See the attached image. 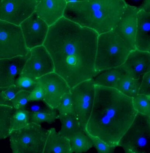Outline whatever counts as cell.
Wrapping results in <instances>:
<instances>
[{"mask_svg": "<svg viewBox=\"0 0 150 153\" xmlns=\"http://www.w3.org/2000/svg\"><path fill=\"white\" fill-rule=\"evenodd\" d=\"M98 36L64 17L49 27L43 45L53 61L54 72L65 80L70 89L96 75Z\"/></svg>", "mask_w": 150, "mask_h": 153, "instance_id": "1", "label": "cell"}, {"mask_svg": "<svg viewBox=\"0 0 150 153\" xmlns=\"http://www.w3.org/2000/svg\"><path fill=\"white\" fill-rule=\"evenodd\" d=\"M95 85L93 107L84 130L116 147L137 114L132 98L114 88Z\"/></svg>", "mask_w": 150, "mask_h": 153, "instance_id": "2", "label": "cell"}, {"mask_svg": "<svg viewBox=\"0 0 150 153\" xmlns=\"http://www.w3.org/2000/svg\"><path fill=\"white\" fill-rule=\"evenodd\" d=\"M66 1L64 17L98 35L114 29L128 4L124 0Z\"/></svg>", "mask_w": 150, "mask_h": 153, "instance_id": "3", "label": "cell"}, {"mask_svg": "<svg viewBox=\"0 0 150 153\" xmlns=\"http://www.w3.org/2000/svg\"><path fill=\"white\" fill-rule=\"evenodd\" d=\"M132 51L113 30L99 35L95 63L97 74L122 66Z\"/></svg>", "mask_w": 150, "mask_h": 153, "instance_id": "4", "label": "cell"}, {"mask_svg": "<svg viewBox=\"0 0 150 153\" xmlns=\"http://www.w3.org/2000/svg\"><path fill=\"white\" fill-rule=\"evenodd\" d=\"M49 129L30 122L21 129L12 131L9 136L13 153H43Z\"/></svg>", "mask_w": 150, "mask_h": 153, "instance_id": "5", "label": "cell"}, {"mask_svg": "<svg viewBox=\"0 0 150 153\" xmlns=\"http://www.w3.org/2000/svg\"><path fill=\"white\" fill-rule=\"evenodd\" d=\"M118 146L127 153H150V117L137 113Z\"/></svg>", "mask_w": 150, "mask_h": 153, "instance_id": "6", "label": "cell"}, {"mask_svg": "<svg viewBox=\"0 0 150 153\" xmlns=\"http://www.w3.org/2000/svg\"><path fill=\"white\" fill-rule=\"evenodd\" d=\"M30 51L21 27L0 20V59L24 56Z\"/></svg>", "mask_w": 150, "mask_h": 153, "instance_id": "7", "label": "cell"}, {"mask_svg": "<svg viewBox=\"0 0 150 153\" xmlns=\"http://www.w3.org/2000/svg\"><path fill=\"white\" fill-rule=\"evenodd\" d=\"M95 85L92 79L86 80L70 89L73 114L84 129L93 107Z\"/></svg>", "mask_w": 150, "mask_h": 153, "instance_id": "8", "label": "cell"}, {"mask_svg": "<svg viewBox=\"0 0 150 153\" xmlns=\"http://www.w3.org/2000/svg\"><path fill=\"white\" fill-rule=\"evenodd\" d=\"M40 0H0V20L20 26L35 11Z\"/></svg>", "mask_w": 150, "mask_h": 153, "instance_id": "9", "label": "cell"}, {"mask_svg": "<svg viewBox=\"0 0 150 153\" xmlns=\"http://www.w3.org/2000/svg\"><path fill=\"white\" fill-rule=\"evenodd\" d=\"M38 79L43 91V101L52 109L56 110L64 96L70 93V88L67 82L55 72Z\"/></svg>", "mask_w": 150, "mask_h": 153, "instance_id": "10", "label": "cell"}, {"mask_svg": "<svg viewBox=\"0 0 150 153\" xmlns=\"http://www.w3.org/2000/svg\"><path fill=\"white\" fill-rule=\"evenodd\" d=\"M54 71L55 66L52 57L43 45L31 49L30 56L21 76L37 79Z\"/></svg>", "mask_w": 150, "mask_h": 153, "instance_id": "11", "label": "cell"}, {"mask_svg": "<svg viewBox=\"0 0 150 153\" xmlns=\"http://www.w3.org/2000/svg\"><path fill=\"white\" fill-rule=\"evenodd\" d=\"M28 48L43 45L49 27L35 12L20 25Z\"/></svg>", "mask_w": 150, "mask_h": 153, "instance_id": "12", "label": "cell"}, {"mask_svg": "<svg viewBox=\"0 0 150 153\" xmlns=\"http://www.w3.org/2000/svg\"><path fill=\"white\" fill-rule=\"evenodd\" d=\"M138 7L128 4L120 21L112 30L134 50L137 29V13Z\"/></svg>", "mask_w": 150, "mask_h": 153, "instance_id": "13", "label": "cell"}, {"mask_svg": "<svg viewBox=\"0 0 150 153\" xmlns=\"http://www.w3.org/2000/svg\"><path fill=\"white\" fill-rule=\"evenodd\" d=\"M30 56V52L24 56L0 59V88L9 87L15 85L17 79L22 73Z\"/></svg>", "mask_w": 150, "mask_h": 153, "instance_id": "14", "label": "cell"}, {"mask_svg": "<svg viewBox=\"0 0 150 153\" xmlns=\"http://www.w3.org/2000/svg\"><path fill=\"white\" fill-rule=\"evenodd\" d=\"M126 74L135 79H142L150 71V52L135 49L131 51L122 65Z\"/></svg>", "mask_w": 150, "mask_h": 153, "instance_id": "15", "label": "cell"}, {"mask_svg": "<svg viewBox=\"0 0 150 153\" xmlns=\"http://www.w3.org/2000/svg\"><path fill=\"white\" fill-rule=\"evenodd\" d=\"M66 0H40L35 12L49 27L64 17Z\"/></svg>", "mask_w": 150, "mask_h": 153, "instance_id": "16", "label": "cell"}, {"mask_svg": "<svg viewBox=\"0 0 150 153\" xmlns=\"http://www.w3.org/2000/svg\"><path fill=\"white\" fill-rule=\"evenodd\" d=\"M135 48L137 50L150 52V12L140 9L137 13Z\"/></svg>", "mask_w": 150, "mask_h": 153, "instance_id": "17", "label": "cell"}, {"mask_svg": "<svg viewBox=\"0 0 150 153\" xmlns=\"http://www.w3.org/2000/svg\"><path fill=\"white\" fill-rule=\"evenodd\" d=\"M43 153H72L69 139L57 132L55 128L49 129V133Z\"/></svg>", "mask_w": 150, "mask_h": 153, "instance_id": "18", "label": "cell"}, {"mask_svg": "<svg viewBox=\"0 0 150 153\" xmlns=\"http://www.w3.org/2000/svg\"><path fill=\"white\" fill-rule=\"evenodd\" d=\"M123 65L99 72L92 78L96 85L115 88L118 80L126 74Z\"/></svg>", "mask_w": 150, "mask_h": 153, "instance_id": "19", "label": "cell"}, {"mask_svg": "<svg viewBox=\"0 0 150 153\" xmlns=\"http://www.w3.org/2000/svg\"><path fill=\"white\" fill-rule=\"evenodd\" d=\"M15 109L12 105L0 104V140L9 137Z\"/></svg>", "mask_w": 150, "mask_h": 153, "instance_id": "20", "label": "cell"}, {"mask_svg": "<svg viewBox=\"0 0 150 153\" xmlns=\"http://www.w3.org/2000/svg\"><path fill=\"white\" fill-rule=\"evenodd\" d=\"M142 79H135L126 74L117 82L115 88L132 98L138 94Z\"/></svg>", "mask_w": 150, "mask_h": 153, "instance_id": "21", "label": "cell"}, {"mask_svg": "<svg viewBox=\"0 0 150 153\" xmlns=\"http://www.w3.org/2000/svg\"><path fill=\"white\" fill-rule=\"evenodd\" d=\"M67 137L69 140L72 153L87 152L93 146L92 140L84 130Z\"/></svg>", "mask_w": 150, "mask_h": 153, "instance_id": "22", "label": "cell"}, {"mask_svg": "<svg viewBox=\"0 0 150 153\" xmlns=\"http://www.w3.org/2000/svg\"><path fill=\"white\" fill-rule=\"evenodd\" d=\"M58 119H59L61 125V129L58 132L65 137H70L84 130L73 114L65 116L58 114Z\"/></svg>", "mask_w": 150, "mask_h": 153, "instance_id": "23", "label": "cell"}, {"mask_svg": "<svg viewBox=\"0 0 150 153\" xmlns=\"http://www.w3.org/2000/svg\"><path fill=\"white\" fill-rule=\"evenodd\" d=\"M133 104L137 113L150 117V96L137 95L132 98Z\"/></svg>", "mask_w": 150, "mask_h": 153, "instance_id": "24", "label": "cell"}, {"mask_svg": "<svg viewBox=\"0 0 150 153\" xmlns=\"http://www.w3.org/2000/svg\"><path fill=\"white\" fill-rule=\"evenodd\" d=\"M30 123L29 113L25 109H16L12 118V131L24 128Z\"/></svg>", "mask_w": 150, "mask_h": 153, "instance_id": "25", "label": "cell"}, {"mask_svg": "<svg viewBox=\"0 0 150 153\" xmlns=\"http://www.w3.org/2000/svg\"><path fill=\"white\" fill-rule=\"evenodd\" d=\"M21 90L15 85L9 87L0 88V104L12 105L17 94Z\"/></svg>", "mask_w": 150, "mask_h": 153, "instance_id": "26", "label": "cell"}, {"mask_svg": "<svg viewBox=\"0 0 150 153\" xmlns=\"http://www.w3.org/2000/svg\"><path fill=\"white\" fill-rule=\"evenodd\" d=\"M30 123L38 124L47 123L51 124L58 119V114L56 112L52 113H29Z\"/></svg>", "mask_w": 150, "mask_h": 153, "instance_id": "27", "label": "cell"}, {"mask_svg": "<svg viewBox=\"0 0 150 153\" xmlns=\"http://www.w3.org/2000/svg\"><path fill=\"white\" fill-rule=\"evenodd\" d=\"M25 109L29 113H52L56 112V109H52L43 100L29 102Z\"/></svg>", "mask_w": 150, "mask_h": 153, "instance_id": "28", "label": "cell"}, {"mask_svg": "<svg viewBox=\"0 0 150 153\" xmlns=\"http://www.w3.org/2000/svg\"><path fill=\"white\" fill-rule=\"evenodd\" d=\"M56 110L58 115L65 116L73 114V104L70 93L66 94L61 100Z\"/></svg>", "mask_w": 150, "mask_h": 153, "instance_id": "29", "label": "cell"}, {"mask_svg": "<svg viewBox=\"0 0 150 153\" xmlns=\"http://www.w3.org/2000/svg\"><path fill=\"white\" fill-rule=\"evenodd\" d=\"M15 85L21 89L31 92L38 85V79L20 76L17 79Z\"/></svg>", "mask_w": 150, "mask_h": 153, "instance_id": "30", "label": "cell"}, {"mask_svg": "<svg viewBox=\"0 0 150 153\" xmlns=\"http://www.w3.org/2000/svg\"><path fill=\"white\" fill-rule=\"evenodd\" d=\"M30 91L21 90L17 94L12 102V105L15 109H25L29 103Z\"/></svg>", "mask_w": 150, "mask_h": 153, "instance_id": "31", "label": "cell"}, {"mask_svg": "<svg viewBox=\"0 0 150 153\" xmlns=\"http://www.w3.org/2000/svg\"><path fill=\"white\" fill-rule=\"evenodd\" d=\"M92 140L93 145L99 153H112L115 151V147L110 146L105 143L98 137L89 135Z\"/></svg>", "mask_w": 150, "mask_h": 153, "instance_id": "32", "label": "cell"}, {"mask_svg": "<svg viewBox=\"0 0 150 153\" xmlns=\"http://www.w3.org/2000/svg\"><path fill=\"white\" fill-rule=\"evenodd\" d=\"M138 95L150 96V71L147 73L142 77Z\"/></svg>", "mask_w": 150, "mask_h": 153, "instance_id": "33", "label": "cell"}, {"mask_svg": "<svg viewBox=\"0 0 150 153\" xmlns=\"http://www.w3.org/2000/svg\"><path fill=\"white\" fill-rule=\"evenodd\" d=\"M28 99L29 102L43 100V91L39 84L35 89L31 91Z\"/></svg>", "mask_w": 150, "mask_h": 153, "instance_id": "34", "label": "cell"}]
</instances>
